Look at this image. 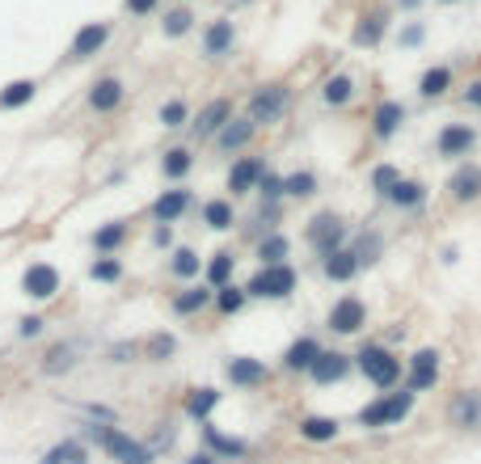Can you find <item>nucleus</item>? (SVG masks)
<instances>
[{"instance_id":"f257e3e1","label":"nucleus","mask_w":481,"mask_h":464,"mask_svg":"<svg viewBox=\"0 0 481 464\" xmlns=\"http://www.w3.org/2000/svg\"><path fill=\"white\" fill-rule=\"evenodd\" d=\"M355 371L376 393H393V388L405 384V359H401L388 342H363L355 351Z\"/></svg>"},{"instance_id":"f03ea898","label":"nucleus","mask_w":481,"mask_h":464,"mask_svg":"<svg viewBox=\"0 0 481 464\" xmlns=\"http://www.w3.org/2000/svg\"><path fill=\"white\" fill-rule=\"evenodd\" d=\"M414 406H418V393H410V388L401 384V388H393V393L371 397L368 406L355 414V426H363V431H393V426H401L405 418H410Z\"/></svg>"},{"instance_id":"7ed1b4c3","label":"nucleus","mask_w":481,"mask_h":464,"mask_svg":"<svg viewBox=\"0 0 481 464\" xmlns=\"http://www.w3.org/2000/svg\"><path fill=\"white\" fill-rule=\"evenodd\" d=\"M85 439H89L94 448L106 451L114 464H156V451H152L148 443H139L136 435L119 431L114 423H89L85 426Z\"/></svg>"},{"instance_id":"20e7f679","label":"nucleus","mask_w":481,"mask_h":464,"mask_svg":"<svg viewBox=\"0 0 481 464\" xmlns=\"http://www.w3.org/2000/svg\"><path fill=\"white\" fill-rule=\"evenodd\" d=\"M351 224H346L343 211H334V207H325V211H316V216H308V224H304V245L313 249V258H330L334 249H343L346 241H351Z\"/></svg>"},{"instance_id":"39448f33","label":"nucleus","mask_w":481,"mask_h":464,"mask_svg":"<svg viewBox=\"0 0 481 464\" xmlns=\"http://www.w3.org/2000/svg\"><path fill=\"white\" fill-rule=\"evenodd\" d=\"M288 110H291V89L283 81H266V85H258L254 94H249V102H245V119L254 127H279L283 119H288Z\"/></svg>"},{"instance_id":"423d86ee","label":"nucleus","mask_w":481,"mask_h":464,"mask_svg":"<svg viewBox=\"0 0 481 464\" xmlns=\"http://www.w3.org/2000/svg\"><path fill=\"white\" fill-rule=\"evenodd\" d=\"M300 287V271L283 262V266H258V271L245 279L249 300H291Z\"/></svg>"},{"instance_id":"0eeeda50","label":"nucleus","mask_w":481,"mask_h":464,"mask_svg":"<svg viewBox=\"0 0 481 464\" xmlns=\"http://www.w3.org/2000/svg\"><path fill=\"white\" fill-rule=\"evenodd\" d=\"M481 148V131L473 123H460V119H448L440 123L435 131V156L448 165H460V161H473Z\"/></svg>"},{"instance_id":"6e6552de","label":"nucleus","mask_w":481,"mask_h":464,"mask_svg":"<svg viewBox=\"0 0 481 464\" xmlns=\"http://www.w3.org/2000/svg\"><path fill=\"white\" fill-rule=\"evenodd\" d=\"M371 313H368V300L355 296V291H346L338 300L330 304V313H325V329H330L334 338H359L363 329H368Z\"/></svg>"},{"instance_id":"1a4fd4ad","label":"nucleus","mask_w":481,"mask_h":464,"mask_svg":"<svg viewBox=\"0 0 481 464\" xmlns=\"http://www.w3.org/2000/svg\"><path fill=\"white\" fill-rule=\"evenodd\" d=\"M443 418L456 435H481V388L477 384H465V388H452L448 406H443Z\"/></svg>"},{"instance_id":"9d476101","label":"nucleus","mask_w":481,"mask_h":464,"mask_svg":"<svg viewBox=\"0 0 481 464\" xmlns=\"http://www.w3.org/2000/svg\"><path fill=\"white\" fill-rule=\"evenodd\" d=\"M443 380V351L440 346H418L410 359H405V388L410 393H435Z\"/></svg>"},{"instance_id":"9b49d317","label":"nucleus","mask_w":481,"mask_h":464,"mask_svg":"<svg viewBox=\"0 0 481 464\" xmlns=\"http://www.w3.org/2000/svg\"><path fill=\"white\" fill-rule=\"evenodd\" d=\"M443 199L452 207H473L481 203V161H460L448 169L443 178Z\"/></svg>"},{"instance_id":"f8f14e48","label":"nucleus","mask_w":481,"mask_h":464,"mask_svg":"<svg viewBox=\"0 0 481 464\" xmlns=\"http://www.w3.org/2000/svg\"><path fill=\"white\" fill-rule=\"evenodd\" d=\"M266 156H254V152H241V156H233V165H228V178H224V186H228V199H245V194H258V182L266 178Z\"/></svg>"},{"instance_id":"ddd939ff","label":"nucleus","mask_w":481,"mask_h":464,"mask_svg":"<svg viewBox=\"0 0 481 464\" xmlns=\"http://www.w3.org/2000/svg\"><path fill=\"white\" fill-rule=\"evenodd\" d=\"M236 110H233V97H211L207 106H199V114L191 119V139L199 144H211V139L224 131V123H233Z\"/></svg>"},{"instance_id":"4468645a","label":"nucleus","mask_w":481,"mask_h":464,"mask_svg":"<svg viewBox=\"0 0 481 464\" xmlns=\"http://www.w3.org/2000/svg\"><path fill=\"white\" fill-rule=\"evenodd\" d=\"M271 363L266 359H254V355H228L224 359V380L233 384V388H245V393H254V388H262V384H271Z\"/></svg>"},{"instance_id":"2eb2a0df","label":"nucleus","mask_w":481,"mask_h":464,"mask_svg":"<svg viewBox=\"0 0 481 464\" xmlns=\"http://www.w3.org/2000/svg\"><path fill=\"white\" fill-rule=\"evenodd\" d=\"M355 376V355H346V351H334V346H325L321 351V359L313 363V371H308V380L316 384V388H334V384H343Z\"/></svg>"},{"instance_id":"dca6fc26","label":"nucleus","mask_w":481,"mask_h":464,"mask_svg":"<svg viewBox=\"0 0 481 464\" xmlns=\"http://www.w3.org/2000/svg\"><path fill=\"white\" fill-rule=\"evenodd\" d=\"M114 26L111 22H85L68 42V64H85V59H94V55L106 51V42H111Z\"/></svg>"},{"instance_id":"f3484780","label":"nucleus","mask_w":481,"mask_h":464,"mask_svg":"<svg viewBox=\"0 0 481 464\" xmlns=\"http://www.w3.org/2000/svg\"><path fill=\"white\" fill-rule=\"evenodd\" d=\"M321 351H325V342L316 338V334H300V338H291L288 351L279 355V368L288 371V376H308L313 363L321 359Z\"/></svg>"},{"instance_id":"a211bd4d","label":"nucleus","mask_w":481,"mask_h":464,"mask_svg":"<svg viewBox=\"0 0 481 464\" xmlns=\"http://www.w3.org/2000/svg\"><path fill=\"white\" fill-rule=\"evenodd\" d=\"M405 119H410V110L401 106L397 97L376 102V110H371V139H376V144H393V139L401 136Z\"/></svg>"},{"instance_id":"6ab92c4d","label":"nucleus","mask_w":481,"mask_h":464,"mask_svg":"<svg viewBox=\"0 0 481 464\" xmlns=\"http://www.w3.org/2000/svg\"><path fill=\"white\" fill-rule=\"evenodd\" d=\"M59 283H64V279H59V271L51 262H30L26 274H22V296H26V300H39V304L56 300Z\"/></svg>"},{"instance_id":"aec40b11","label":"nucleus","mask_w":481,"mask_h":464,"mask_svg":"<svg viewBox=\"0 0 481 464\" xmlns=\"http://www.w3.org/2000/svg\"><path fill=\"white\" fill-rule=\"evenodd\" d=\"M346 245H351V254L359 258V266H363V271H371V266H380V262H385V254H388V236H385L380 228L363 224V228L351 232V241H346Z\"/></svg>"},{"instance_id":"412c9836","label":"nucleus","mask_w":481,"mask_h":464,"mask_svg":"<svg viewBox=\"0 0 481 464\" xmlns=\"http://www.w3.org/2000/svg\"><path fill=\"white\" fill-rule=\"evenodd\" d=\"M426 203H431V186L423 178H401L385 199V207H393L401 216H418V211H426Z\"/></svg>"},{"instance_id":"4be33fe9","label":"nucleus","mask_w":481,"mask_h":464,"mask_svg":"<svg viewBox=\"0 0 481 464\" xmlns=\"http://www.w3.org/2000/svg\"><path fill=\"white\" fill-rule=\"evenodd\" d=\"M199 439H203V448L216 456V460H245L249 456V443L241 435H228L220 431L216 423H199Z\"/></svg>"},{"instance_id":"5701e85b","label":"nucleus","mask_w":481,"mask_h":464,"mask_svg":"<svg viewBox=\"0 0 481 464\" xmlns=\"http://www.w3.org/2000/svg\"><path fill=\"white\" fill-rule=\"evenodd\" d=\"M191 207H194V191H186V186H169V191H161L156 199H152L148 216L156 219V224H178Z\"/></svg>"},{"instance_id":"b1692460","label":"nucleus","mask_w":481,"mask_h":464,"mask_svg":"<svg viewBox=\"0 0 481 464\" xmlns=\"http://www.w3.org/2000/svg\"><path fill=\"white\" fill-rule=\"evenodd\" d=\"M131 241V219H106L89 232V245L97 258H119V249Z\"/></svg>"},{"instance_id":"393cba45","label":"nucleus","mask_w":481,"mask_h":464,"mask_svg":"<svg viewBox=\"0 0 481 464\" xmlns=\"http://www.w3.org/2000/svg\"><path fill=\"white\" fill-rule=\"evenodd\" d=\"M254 139H258V127L249 123L245 114H236L233 123H224V131L211 139V148L220 152V156H241V152H249Z\"/></svg>"},{"instance_id":"a878e982","label":"nucleus","mask_w":481,"mask_h":464,"mask_svg":"<svg viewBox=\"0 0 481 464\" xmlns=\"http://www.w3.org/2000/svg\"><path fill=\"white\" fill-rule=\"evenodd\" d=\"M211 304H216V287H207L203 279H199V283H186L182 291H174L169 308H174V317H199V313H207Z\"/></svg>"},{"instance_id":"bb28decb","label":"nucleus","mask_w":481,"mask_h":464,"mask_svg":"<svg viewBox=\"0 0 481 464\" xmlns=\"http://www.w3.org/2000/svg\"><path fill=\"white\" fill-rule=\"evenodd\" d=\"M123 102H127L123 76H97V81L89 85V110H94V114H114Z\"/></svg>"},{"instance_id":"cd10ccee","label":"nucleus","mask_w":481,"mask_h":464,"mask_svg":"<svg viewBox=\"0 0 481 464\" xmlns=\"http://www.w3.org/2000/svg\"><path fill=\"white\" fill-rule=\"evenodd\" d=\"M385 34H388V9H371L351 26V42L363 47V51H376L385 42Z\"/></svg>"},{"instance_id":"c85d7f7f","label":"nucleus","mask_w":481,"mask_h":464,"mask_svg":"<svg viewBox=\"0 0 481 464\" xmlns=\"http://www.w3.org/2000/svg\"><path fill=\"white\" fill-rule=\"evenodd\" d=\"M236 47V26L228 22V17H216V22H207L203 30V59H224V55H233Z\"/></svg>"},{"instance_id":"c756f323","label":"nucleus","mask_w":481,"mask_h":464,"mask_svg":"<svg viewBox=\"0 0 481 464\" xmlns=\"http://www.w3.org/2000/svg\"><path fill=\"white\" fill-rule=\"evenodd\" d=\"M359 274H363V266H359V258L351 254V245L334 249L330 258H321V279H325V283L346 287V283H355Z\"/></svg>"},{"instance_id":"7c9ffc66","label":"nucleus","mask_w":481,"mask_h":464,"mask_svg":"<svg viewBox=\"0 0 481 464\" xmlns=\"http://www.w3.org/2000/svg\"><path fill=\"white\" fill-rule=\"evenodd\" d=\"M452 85H456L452 64H431V68L418 76V97H423V102H440V97L452 94Z\"/></svg>"},{"instance_id":"2f4dec72","label":"nucleus","mask_w":481,"mask_h":464,"mask_svg":"<svg viewBox=\"0 0 481 464\" xmlns=\"http://www.w3.org/2000/svg\"><path fill=\"white\" fill-rule=\"evenodd\" d=\"M296 431H300L304 443H334L343 435V418H334V414H304Z\"/></svg>"},{"instance_id":"473e14b6","label":"nucleus","mask_w":481,"mask_h":464,"mask_svg":"<svg viewBox=\"0 0 481 464\" xmlns=\"http://www.w3.org/2000/svg\"><path fill=\"white\" fill-rule=\"evenodd\" d=\"M355 97H359V81L351 72H334L330 81L321 85V106H330V110H346Z\"/></svg>"},{"instance_id":"72a5a7b5","label":"nucleus","mask_w":481,"mask_h":464,"mask_svg":"<svg viewBox=\"0 0 481 464\" xmlns=\"http://www.w3.org/2000/svg\"><path fill=\"white\" fill-rule=\"evenodd\" d=\"M254 258H258V266H283V262H291V236L283 228L266 232L262 241H254Z\"/></svg>"},{"instance_id":"f704fd0d","label":"nucleus","mask_w":481,"mask_h":464,"mask_svg":"<svg viewBox=\"0 0 481 464\" xmlns=\"http://www.w3.org/2000/svg\"><path fill=\"white\" fill-rule=\"evenodd\" d=\"M169 274H174L178 283H199V279H203V258H199V249H191V245L169 249Z\"/></svg>"},{"instance_id":"c9c22d12","label":"nucleus","mask_w":481,"mask_h":464,"mask_svg":"<svg viewBox=\"0 0 481 464\" xmlns=\"http://www.w3.org/2000/svg\"><path fill=\"white\" fill-rule=\"evenodd\" d=\"M191 169H194V148L191 144H174V148H165V156H161V174H165V182L182 186V182L191 178Z\"/></svg>"},{"instance_id":"e433bc0d","label":"nucleus","mask_w":481,"mask_h":464,"mask_svg":"<svg viewBox=\"0 0 481 464\" xmlns=\"http://www.w3.org/2000/svg\"><path fill=\"white\" fill-rule=\"evenodd\" d=\"M233 274H236V254L233 249H216V254L203 262V283L216 287V291L233 283Z\"/></svg>"},{"instance_id":"4c0bfd02","label":"nucleus","mask_w":481,"mask_h":464,"mask_svg":"<svg viewBox=\"0 0 481 464\" xmlns=\"http://www.w3.org/2000/svg\"><path fill=\"white\" fill-rule=\"evenodd\" d=\"M224 393L220 388H211V384H203V388H191L186 393V418H194V423H211V414L220 410Z\"/></svg>"},{"instance_id":"58836bf2","label":"nucleus","mask_w":481,"mask_h":464,"mask_svg":"<svg viewBox=\"0 0 481 464\" xmlns=\"http://www.w3.org/2000/svg\"><path fill=\"white\" fill-rule=\"evenodd\" d=\"M199 216H203V224L211 232H233L241 219H236V203L233 199H207L203 207H199Z\"/></svg>"},{"instance_id":"ea45409f","label":"nucleus","mask_w":481,"mask_h":464,"mask_svg":"<svg viewBox=\"0 0 481 464\" xmlns=\"http://www.w3.org/2000/svg\"><path fill=\"white\" fill-rule=\"evenodd\" d=\"M34 97H39V81H34V76H17V81H9L4 89H0V114L30 106Z\"/></svg>"},{"instance_id":"a19ab883","label":"nucleus","mask_w":481,"mask_h":464,"mask_svg":"<svg viewBox=\"0 0 481 464\" xmlns=\"http://www.w3.org/2000/svg\"><path fill=\"white\" fill-rule=\"evenodd\" d=\"M39 464H89V443L85 439H59L42 451Z\"/></svg>"},{"instance_id":"79ce46f5","label":"nucleus","mask_w":481,"mask_h":464,"mask_svg":"<svg viewBox=\"0 0 481 464\" xmlns=\"http://www.w3.org/2000/svg\"><path fill=\"white\" fill-rule=\"evenodd\" d=\"M321 191V178H316L313 169H291L283 174V194H288V203H304V199H313Z\"/></svg>"},{"instance_id":"37998d69","label":"nucleus","mask_w":481,"mask_h":464,"mask_svg":"<svg viewBox=\"0 0 481 464\" xmlns=\"http://www.w3.org/2000/svg\"><path fill=\"white\" fill-rule=\"evenodd\" d=\"M174 355H178V338L165 334V329H156V334L139 342V359H148V363H169Z\"/></svg>"},{"instance_id":"c03bdc74","label":"nucleus","mask_w":481,"mask_h":464,"mask_svg":"<svg viewBox=\"0 0 481 464\" xmlns=\"http://www.w3.org/2000/svg\"><path fill=\"white\" fill-rule=\"evenodd\" d=\"M401 178H405V174H401L397 165H393V161H380V165H371V174H368V191L376 194L380 203H385L388 191H393V186H397Z\"/></svg>"},{"instance_id":"a18cd8bd","label":"nucleus","mask_w":481,"mask_h":464,"mask_svg":"<svg viewBox=\"0 0 481 464\" xmlns=\"http://www.w3.org/2000/svg\"><path fill=\"white\" fill-rule=\"evenodd\" d=\"M76 355H81V351H76L72 342H59V346H51V351H47L42 371H47V376H68V371L76 368Z\"/></svg>"},{"instance_id":"49530a36","label":"nucleus","mask_w":481,"mask_h":464,"mask_svg":"<svg viewBox=\"0 0 481 464\" xmlns=\"http://www.w3.org/2000/svg\"><path fill=\"white\" fill-rule=\"evenodd\" d=\"M191 106H186V97H169L165 106L156 110V123L165 127V131H182V127H191Z\"/></svg>"},{"instance_id":"de8ad7c7","label":"nucleus","mask_w":481,"mask_h":464,"mask_svg":"<svg viewBox=\"0 0 481 464\" xmlns=\"http://www.w3.org/2000/svg\"><path fill=\"white\" fill-rule=\"evenodd\" d=\"M191 30H194L191 4H174V9H165V22H161V34H165V39H186Z\"/></svg>"},{"instance_id":"09e8293b","label":"nucleus","mask_w":481,"mask_h":464,"mask_svg":"<svg viewBox=\"0 0 481 464\" xmlns=\"http://www.w3.org/2000/svg\"><path fill=\"white\" fill-rule=\"evenodd\" d=\"M245 304H249L245 283H228V287H220V291H216V304H211V308H216L220 317H236Z\"/></svg>"},{"instance_id":"8fccbe9b","label":"nucleus","mask_w":481,"mask_h":464,"mask_svg":"<svg viewBox=\"0 0 481 464\" xmlns=\"http://www.w3.org/2000/svg\"><path fill=\"white\" fill-rule=\"evenodd\" d=\"M123 262L119 258H94L89 262V279H94V283H119V279H123Z\"/></svg>"},{"instance_id":"3c124183","label":"nucleus","mask_w":481,"mask_h":464,"mask_svg":"<svg viewBox=\"0 0 481 464\" xmlns=\"http://www.w3.org/2000/svg\"><path fill=\"white\" fill-rule=\"evenodd\" d=\"M258 199L262 203H288V194H283V174L266 169V178L258 182Z\"/></svg>"},{"instance_id":"603ef678","label":"nucleus","mask_w":481,"mask_h":464,"mask_svg":"<svg viewBox=\"0 0 481 464\" xmlns=\"http://www.w3.org/2000/svg\"><path fill=\"white\" fill-rule=\"evenodd\" d=\"M426 42V22H418V17H414V22H405V26L397 30V47L401 51H414V47H423Z\"/></svg>"},{"instance_id":"864d4df0","label":"nucleus","mask_w":481,"mask_h":464,"mask_svg":"<svg viewBox=\"0 0 481 464\" xmlns=\"http://www.w3.org/2000/svg\"><path fill=\"white\" fill-rule=\"evenodd\" d=\"M42 334H47V321H42L39 313H30V317H22V321H17V338H22V342L42 338Z\"/></svg>"},{"instance_id":"5fc2aeb1","label":"nucleus","mask_w":481,"mask_h":464,"mask_svg":"<svg viewBox=\"0 0 481 464\" xmlns=\"http://www.w3.org/2000/svg\"><path fill=\"white\" fill-rule=\"evenodd\" d=\"M152 249H174V224H152Z\"/></svg>"},{"instance_id":"6e6d98bb","label":"nucleus","mask_w":481,"mask_h":464,"mask_svg":"<svg viewBox=\"0 0 481 464\" xmlns=\"http://www.w3.org/2000/svg\"><path fill=\"white\" fill-rule=\"evenodd\" d=\"M123 9L131 17H152L156 9H161V0H123Z\"/></svg>"},{"instance_id":"4d7b16f0","label":"nucleus","mask_w":481,"mask_h":464,"mask_svg":"<svg viewBox=\"0 0 481 464\" xmlns=\"http://www.w3.org/2000/svg\"><path fill=\"white\" fill-rule=\"evenodd\" d=\"M136 355H139V342H119V346H111V363H131Z\"/></svg>"},{"instance_id":"13d9d810","label":"nucleus","mask_w":481,"mask_h":464,"mask_svg":"<svg viewBox=\"0 0 481 464\" xmlns=\"http://www.w3.org/2000/svg\"><path fill=\"white\" fill-rule=\"evenodd\" d=\"M460 102H465V106H473V110H481V76H473V81L460 89Z\"/></svg>"},{"instance_id":"bf43d9fd","label":"nucleus","mask_w":481,"mask_h":464,"mask_svg":"<svg viewBox=\"0 0 481 464\" xmlns=\"http://www.w3.org/2000/svg\"><path fill=\"white\" fill-rule=\"evenodd\" d=\"M174 443H178V431H174V423H165V426H161V435H156V443H152V451L161 456V451H169Z\"/></svg>"},{"instance_id":"052dcab7","label":"nucleus","mask_w":481,"mask_h":464,"mask_svg":"<svg viewBox=\"0 0 481 464\" xmlns=\"http://www.w3.org/2000/svg\"><path fill=\"white\" fill-rule=\"evenodd\" d=\"M85 414H89V423H114V410H106V406H97V401H89V406H81Z\"/></svg>"},{"instance_id":"680f3d73","label":"nucleus","mask_w":481,"mask_h":464,"mask_svg":"<svg viewBox=\"0 0 481 464\" xmlns=\"http://www.w3.org/2000/svg\"><path fill=\"white\" fill-rule=\"evenodd\" d=\"M440 262L443 266H456L460 262V245H440Z\"/></svg>"},{"instance_id":"e2e57ef3","label":"nucleus","mask_w":481,"mask_h":464,"mask_svg":"<svg viewBox=\"0 0 481 464\" xmlns=\"http://www.w3.org/2000/svg\"><path fill=\"white\" fill-rule=\"evenodd\" d=\"M182 464H216V456H211V451H194V456H186V460H182Z\"/></svg>"},{"instance_id":"0e129e2a","label":"nucleus","mask_w":481,"mask_h":464,"mask_svg":"<svg viewBox=\"0 0 481 464\" xmlns=\"http://www.w3.org/2000/svg\"><path fill=\"white\" fill-rule=\"evenodd\" d=\"M397 9H405V13H414V9H423V0H397Z\"/></svg>"},{"instance_id":"69168bd1","label":"nucleus","mask_w":481,"mask_h":464,"mask_svg":"<svg viewBox=\"0 0 481 464\" xmlns=\"http://www.w3.org/2000/svg\"><path fill=\"white\" fill-rule=\"evenodd\" d=\"M440 4H456V0H440Z\"/></svg>"}]
</instances>
